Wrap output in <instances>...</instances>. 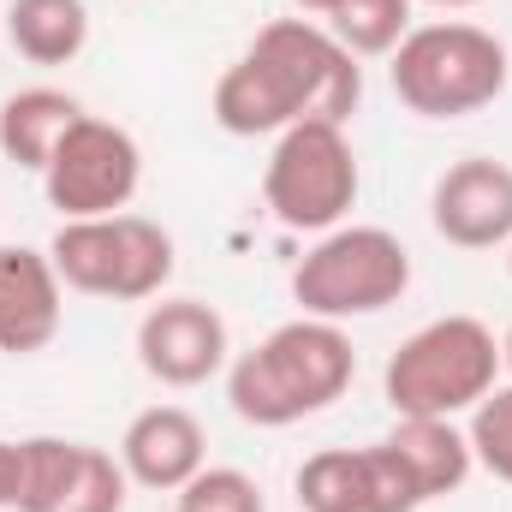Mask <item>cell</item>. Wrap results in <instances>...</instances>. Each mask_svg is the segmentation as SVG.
<instances>
[{"label": "cell", "mask_w": 512, "mask_h": 512, "mask_svg": "<svg viewBox=\"0 0 512 512\" xmlns=\"http://www.w3.org/2000/svg\"><path fill=\"white\" fill-rule=\"evenodd\" d=\"M364 102V66L310 18H274L215 78L209 114L227 137H280L304 120L346 126Z\"/></svg>", "instance_id": "6da1fadb"}, {"label": "cell", "mask_w": 512, "mask_h": 512, "mask_svg": "<svg viewBox=\"0 0 512 512\" xmlns=\"http://www.w3.org/2000/svg\"><path fill=\"white\" fill-rule=\"evenodd\" d=\"M358 376V352L340 322H280L268 340L233 358L227 370V399L256 429H286L316 411H328Z\"/></svg>", "instance_id": "7a4b0ae2"}, {"label": "cell", "mask_w": 512, "mask_h": 512, "mask_svg": "<svg viewBox=\"0 0 512 512\" xmlns=\"http://www.w3.org/2000/svg\"><path fill=\"white\" fill-rule=\"evenodd\" d=\"M387 78L393 96L423 114V120H465L483 114L489 102H501L512 78L507 42L483 24L447 18V24H417L393 54H387Z\"/></svg>", "instance_id": "3957f363"}, {"label": "cell", "mask_w": 512, "mask_h": 512, "mask_svg": "<svg viewBox=\"0 0 512 512\" xmlns=\"http://www.w3.org/2000/svg\"><path fill=\"white\" fill-rule=\"evenodd\" d=\"M501 382V340L477 316L423 322L382 370L393 417H459Z\"/></svg>", "instance_id": "277c9868"}, {"label": "cell", "mask_w": 512, "mask_h": 512, "mask_svg": "<svg viewBox=\"0 0 512 512\" xmlns=\"http://www.w3.org/2000/svg\"><path fill=\"white\" fill-rule=\"evenodd\" d=\"M411 286V251L387 227H334L292 268V298L316 322L382 316Z\"/></svg>", "instance_id": "5b68a950"}, {"label": "cell", "mask_w": 512, "mask_h": 512, "mask_svg": "<svg viewBox=\"0 0 512 512\" xmlns=\"http://www.w3.org/2000/svg\"><path fill=\"white\" fill-rule=\"evenodd\" d=\"M54 274L66 292L108 298V304H143L161 298L173 280V233L155 227L149 215H96V221H60L54 233Z\"/></svg>", "instance_id": "8992f818"}, {"label": "cell", "mask_w": 512, "mask_h": 512, "mask_svg": "<svg viewBox=\"0 0 512 512\" xmlns=\"http://www.w3.org/2000/svg\"><path fill=\"white\" fill-rule=\"evenodd\" d=\"M358 155L352 137L334 120H304V126L280 131L274 155L262 167V203L286 233H334L346 227L352 203H358Z\"/></svg>", "instance_id": "52a82bcc"}, {"label": "cell", "mask_w": 512, "mask_h": 512, "mask_svg": "<svg viewBox=\"0 0 512 512\" xmlns=\"http://www.w3.org/2000/svg\"><path fill=\"white\" fill-rule=\"evenodd\" d=\"M137 185H143L137 137L96 114H78L72 131L60 137L54 161L42 167V197H48V209H60V221L120 215V209H131Z\"/></svg>", "instance_id": "ba28073f"}, {"label": "cell", "mask_w": 512, "mask_h": 512, "mask_svg": "<svg viewBox=\"0 0 512 512\" xmlns=\"http://www.w3.org/2000/svg\"><path fill=\"white\" fill-rule=\"evenodd\" d=\"M292 495L304 512H417L423 495L387 441L370 447H322L298 465Z\"/></svg>", "instance_id": "9c48e42d"}, {"label": "cell", "mask_w": 512, "mask_h": 512, "mask_svg": "<svg viewBox=\"0 0 512 512\" xmlns=\"http://www.w3.org/2000/svg\"><path fill=\"white\" fill-rule=\"evenodd\" d=\"M126 465L108 447L30 435L24 441V501L18 512H126Z\"/></svg>", "instance_id": "30bf717a"}, {"label": "cell", "mask_w": 512, "mask_h": 512, "mask_svg": "<svg viewBox=\"0 0 512 512\" xmlns=\"http://www.w3.org/2000/svg\"><path fill=\"white\" fill-rule=\"evenodd\" d=\"M227 316L203 298H161L137 322V364L161 387H203L227 370Z\"/></svg>", "instance_id": "8fae6325"}, {"label": "cell", "mask_w": 512, "mask_h": 512, "mask_svg": "<svg viewBox=\"0 0 512 512\" xmlns=\"http://www.w3.org/2000/svg\"><path fill=\"white\" fill-rule=\"evenodd\" d=\"M429 221L459 251H495L512 245V167L495 155L453 161L429 191Z\"/></svg>", "instance_id": "7c38bea8"}, {"label": "cell", "mask_w": 512, "mask_h": 512, "mask_svg": "<svg viewBox=\"0 0 512 512\" xmlns=\"http://www.w3.org/2000/svg\"><path fill=\"white\" fill-rule=\"evenodd\" d=\"M66 316V280L54 274V256L30 245H0V352L36 358L54 346Z\"/></svg>", "instance_id": "4fadbf2b"}, {"label": "cell", "mask_w": 512, "mask_h": 512, "mask_svg": "<svg viewBox=\"0 0 512 512\" xmlns=\"http://www.w3.org/2000/svg\"><path fill=\"white\" fill-rule=\"evenodd\" d=\"M120 465L137 489L179 495L203 465H209V435L185 405H149L137 411L120 435Z\"/></svg>", "instance_id": "5bb4252c"}, {"label": "cell", "mask_w": 512, "mask_h": 512, "mask_svg": "<svg viewBox=\"0 0 512 512\" xmlns=\"http://www.w3.org/2000/svg\"><path fill=\"white\" fill-rule=\"evenodd\" d=\"M387 447H393L399 465L411 471L423 507L441 501V495H459L465 477L477 471L471 441H465V429H459L453 417H399V429L387 435Z\"/></svg>", "instance_id": "9a60e30c"}, {"label": "cell", "mask_w": 512, "mask_h": 512, "mask_svg": "<svg viewBox=\"0 0 512 512\" xmlns=\"http://www.w3.org/2000/svg\"><path fill=\"white\" fill-rule=\"evenodd\" d=\"M78 114H84L78 96H66V90H54V84L12 90V96L0 102V155H6L12 167H24V173H42Z\"/></svg>", "instance_id": "2e32d148"}, {"label": "cell", "mask_w": 512, "mask_h": 512, "mask_svg": "<svg viewBox=\"0 0 512 512\" xmlns=\"http://www.w3.org/2000/svg\"><path fill=\"white\" fill-rule=\"evenodd\" d=\"M6 36L30 66H72L90 42V6L84 0H12Z\"/></svg>", "instance_id": "e0dca14e"}, {"label": "cell", "mask_w": 512, "mask_h": 512, "mask_svg": "<svg viewBox=\"0 0 512 512\" xmlns=\"http://www.w3.org/2000/svg\"><path fill=\"white\" fill-rule=\"evenodd\" d=\"M328 36L352 60H382L411 36V0H340L328 12Z\"/></svg>", "instance_id": "ac0fdd59"}, {"label": "cell", "mask_w": 512, "mask_h": 512, "mask_svg": "<svg viewBox=\"0 0 512 512\" xmlns=\"http://www.w3.org/2000/svg\"><path fill=\"white\" fill-rule=\"evenodd\" d=\"M465 441H471V459H477L495 483H512V382H495L477 405H471Z\"/></svg>", "instance_id": "d6986e66"}, {"label": "cell", "mask_w": 512, "mask_h": 512, "mask_svg": "<svg viewBox=\"0 0 512 512\" xmlns=\"http://www.w3.org/2000/svg\"><path fill=\"white\" fill-rule=\"evenodd\" d=\"M173 512H262V489H256V477L233 471V465H203L179 489Z\"/></svg>", "instance_id": "ffe728a7"}, {"label": "cell", "mask_w": 512, "mask_h": 512, "mask_svg": "<svg viewBox=\"0 0 512 512\" xmlns=\"http://www.w3.org/2000/svg\"><path fill=\"white\" fill-rule=\"evenodd\" d=\"M24 501V441L0 435V512H18Z\"/></svg>", "instance_id": "44dd1931"}, {"label": "cell", "mask_w": 512, "mask_h": 512, "mask_svg": "<svg viewBox=\"0 0 512 512\" xmlns=\"http://www.w3.org/2000/svg\"><path fill=\"white\" fill-rule=\"evenodd\" d=\"M417 6V0H411ZM423 6H447V12H471V6H483V0H423Z\"/></svg>", "instance_id": "7402d4cb"}, {"label": "cell", "mask_w": 512, "mask_h": 512, "mask_svg": "<svg viewBox=\"0 0 512 512\" xmlns=\"http://www.w3.org/2000/svg\"><path fill=\"white\" fill-rule=\"evenodd\" d=\"M292 6H304V12H322V18H328V12H334L340 0H292Z\"/></svg>", "instance_id": "603a6c76"}, {"label": "cell", "mask_w": 512, "mask_h": 512, "mask_svg": "<svg viewBox=\"0 0 512 512\" xmlns=\"http://www.w3.org/2000/svg\"><path fill=\"white\" fill-rule=\"evenodd\" d=\"M501 370L512 376V328H507V340H501Z\"/></svg>", "instance_id": "cb8c5ba5"}, {"label": "cell", "mask_w": 512, "mask_h": 512, "mask_svg": "<svg viewBox=\"0 0 512 512\" xmlns=\"http://www.w3.org/2000/svg\"><path fill=\"white\" fill-rule=\"evenodd\" d=\"M507 251H512V245H507ZM507 268H512V256H507Z\"/></svg>", "instance_id": "d4e9b609"}]
</instances>
